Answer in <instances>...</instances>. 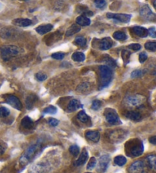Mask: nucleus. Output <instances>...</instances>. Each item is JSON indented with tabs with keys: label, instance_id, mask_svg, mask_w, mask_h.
<instances>
[{
	"label": "nucleus",
	"instance_id": "44",
	"mask_svg": "<svg viewBox=\"0 0 156 173\" xmlns=\"http://www.w3.org/2000/svg\"><path fill=\"white\" fill-rule=\"evenodd\" d=\"M148 35L152 38H156V29L155 28H150L148 30Z\"/></svg>",
	"mask_w": 156,
	"mask_h": 173
},
{
	"label": "nucleus",
	"instance_id": "29",
	"mask_svg": "<svg viewBox=\"0 0 156 173\" xmlns=\"http://www.w3.org/2000/svg\"><path fill=\"white\" fill-rule=\"evenodd\" d=\"M78 118L79 120L81 122H87L88 121L89 118L88 116H87V114L85 113V111H80L78 114Z\"/></svg>",
	"mask_w": 156,
	"mask_h": 173
},
{
	"label": "nucleus",
	"instance_id": "30",
	"mask_svg": "<svg viewBox=\"0 0 156 173\" xmlns=\"http://www.w3.org/2000/svg\"><path fill=\"white\" fill-rule=\"evenodd\" d=\"M145 48L148 51H156V42H147L145 44Z\"/></svg>",
	"mask_w": 156,
	"mask_h": 173
},
{
	"label": "nucleus",
	"instance_id": "47",
	"mask_svg": "<svg viewBox=\"0 0 156 173\" xmlns=\"http://www.w3.org/2000/svg\"><path fill=\"white\" fill-rule=\"evenodd\" d=\"M5 152V149L3 147H2V146H0V155H2V154H4Z\"/></svg>",
	"mask_w": 156,
	"mask_h": 173
},
{
	"label": "nucleus",
	"instance_id": "43",
	"mask_svg": "<svg viewBox=\"0 0 156 173\" xmlns=\"http://www.w3.org/2000/svg\"><path fill=\"white\" fill-rule=\"evenodd\" d=\"M48 123H49V125H50L51 126L56 127V126H57L58 125H59V122L57 120V119H56V118H49V121H48Z\"/></svg>",
	"mask_w": 156,
	"mask_h": 173
},
{
	"label": "nucleus",
	"instance_id": "49",
	"mask_svg": "<svg viewBox=\"0 0 156 173\" xmlns=\"http://www.w3.org/2000/svg\"><path fill=\"white\" fill-rule=\"evenodd\" d=\"M154 75H155V78H156V69H155V72H154Z\"/></svg>",
	"mask_w": 156,
	"mask_h": 173
},
{
	"label": "nucleus",
	"instance_id": "6",
	"mask_svg": "<svg viewBox=\"0 0 156 173\" xmlns=\"http://www.w3.org/2000/svg\"><path fill=\"white\" fill-rule=\"evenodd\" d=\"M146 100V98L142 95H131L126 98V102L129 106H140Z\"/></svg>",
	"mask_w": 156,
	"mask_h": 173
},
{
	"label": "nucleus",
	"instance_id": "27",
	"mask_svg": "<svg viewBox=\"0 0 156 173\" xmlns=\"http://www.w3.org/2000/svg\"><path fill=\"white\" fill-rule=\"evenodd\" d=\"M74 43L76 46H81V47H83L86 45V39H85L84 37H78L75 39L74 40Z\"/></svg>",
	"mask_w": 156,
	"mask_h": 173
},
{
	"label": "nucleus",
	"instance_id": "22",
	"mask_svg": "<svg viewBox=\"0 0 156 173\" xmlns=\"http://www.w3.org/2000/svg\"><path fill=\"white\" fill-rule=\"evenodd\" d=\"M22 125L24 128H27V129H30L34 125V122L32 121V119L28 116H25L23 119L22 120Z\"/></svg>",
	"mask_w": 156,
	"mask_h": 173
},
{
	"label": "nucleus",
	"instance_id": "1",
	"mask_svg": "<svg viewBox=\"0 0 156 173\" xmlns=\"http://www.w3.org/2000/svg\"><path fill=\"white\" fill-rule=\"evenodd\" d=\"M99 72L101 78V86L100 90L104 88L109 85L113 78V71L107 65H101L99 66Z\"/></svg>",
	"mask_w": 156,
	"mask_h": 173
},
{
	"label": "nucleus",
	"instance_id": "46",
	"mask_svg": "<svg viewBox=\"0 0 156 173\" xmlns=\"http://www.w3.org/2000/svg\"><path fill=\"white\" fill-rule=\"evenodd\" d=\"M149 142H150L152 144H154V145H156V136H152L149 138Z\"/></svg>",
	"mask_w": 156,
	"mask_h": 173
},
{
	"label": "nucleus",
	"instance_id": "24",
	"mask_svg": "<svg viewBox=\"0 0 156 173\" xmlns=\"http://www.w3.org/2000/svg\"><path fill=\"white\" fill-rule=\"evenodd\" d=\"M72 59L75 62H83L85 59V55L81 52H75L72 55Z\"/></svg>",
	"mask_w": 156,
	"mask_h": 173
},
{
	"label": "nucleus",
	"instance_id": "14",
	"mask_svg": "<svg viewBox=\"0 0 156 173\" xmlns=\"http://www.w3.org/2000/svg\"><path fill=\"white\" fill-rule=\"evenodd\" d=\"M12 23L16 26L18 27H28V26L31 25L32 21L30 19H27V18H17V19L13 20Z\"/></svg>",
	"mask_w": 156,
	"mask_h": 173
},
{
	"label": "nucleus",
	"instance_id": "20",
	"mask_svg": "<svg viewBox=\"0 0 156 173\" xmlns=\"http://www.w3.org/2000/svg\"><path fill=\"white\" fill-rule=\"evenodd\" d=\"M88 156V152L84 149L82 151V153L81 154L80 156H79V159L77 161L75 162V165H77V166H79V165H82L85 163V162L87 161Z\"/></svg>",
	"mask_w": 156,
	"mask_h": 173
},
{
	"label": "nucleus",
	"instance_id": "19",
	"mask_svg": "<svg viewBox=\"0 0 156 173\" xmlns=\"http://www.w3.org/2000/svg\"><path fill=\"white\" fill-rule=\"evenodd\" d=\"M126 117L128 118L129 119L132 121H139L141 120L142 118V116H141L140 113L138 112H135V111H129L126 113Z\"/></svg>",
	"mask_w": 156,
	"mask_h": 173
},
{
	"label": "nucleus",
	"instance_id": "31",
	"mask_svg": "<svg viewBox=\"0 0 156 173\" xmlns=\"http://www.w3.org/2000/svg\"><path fill=\"white\" fill-rule=\"evenodd\" d=\"M94 4L95 7L100 9H102L106 6V1L105 0H94Z\"/></svg>",
	"mask_w": 156,
	"mask_h": 173
},
{
	"label": "nucleus",
	"instance_id": "32",
	"mask_svg": "<svg viewBox=\"0 0 156 173\" xmlns=\"http://www.w3.org/2000/svg\"><path fill=\"white\" fill-rule=\"evenodd\" d=\"M56 112H57V109L54 106H49L44 109V113H47V114H56Z\"/></svg>",
	"mask_w": 156,
	"mask_h": 173
},
{
	"label": "nucleus",
	"instance_id": "7",
	"mask_svg": "<svg viewBox=\"0 0 156 173\" xmlns=\"http://www.w3.org/2000/svg\"><path fill=\"white\" fill-rule=\"evenodd\" d=\"M129 172L130 173H145L146 172L145 163L142 160H137L134 162L129 168Z\"/></svg>",
	"mask_w": 156,
	"mask_h": 173
},
{
	"label": "nucleus",
	"instance_id": "18",
	"mask_svg": "<svg viewBox=\"0 0 156 173\" xmlns=\"http://www.w3.org/2000/svg\"><path fill=\"white\" fill-rule=\"evenodd\" d=\"M76 24L79 26L86 27L91 24V20L89 19L87 16L81 15L76 18Z\"/></svg>",
	"mask_w": 156,
	"mask_h": 173
},
{
	"label": "nucleus",
	"instance_id": "17",
	"mask_svg": "<svg viewBox=\"0 0 156 173\" xmlns=\"http://www.w3.org/2000/svg\"><path fill=\"white\" fill-rule=\"evenodd\" d=\"M53 25L50 24H44V25H40L38 26V28H36V31L38 32L39 34H45L48 32H49L53 29Z\"/></svg>",
	"mask_w": 156,
	"mask_h": 173
},
{
	"label": "nucleus",
	"instance_id": "40",
	"mask_svg": "<svg viewBox=\"0 0 156 173\" xmlns=\"http://www.w3.org/2000/svg\"><path fill=\"white\" fill-rule=\"evenodd\" d=\"M95 165H96V159L95 157H91L87 165V169L89 170V169H94V167H95Z\"/></svg>",
	"mask_w": 156,
	"mask_h": 173
},
{
	"label": "nucleus",
	"instance_id": "21",
	"mask_svg": "<svg viewBox=\"0 0 156 173\" xmlns=\"http://www.w3.org/2000/svg\"><path fill=\"white\" fill-rule=\"evenodd\" d=\"M80 30H81V28L79 27V25H78V24H73V25H72L71 27H69L68 28V30L65 32V36L70 37V36L74 35V34H77L78 32L80 31Z\"/></svg>",
	"mask_w": 156,
	"mask_h": 173
},
{
	"label": "nucleus",
	"instance_id": "9",
	"mask_svg": "<svg viewBox=\"0 0 156 173\" xmlns=\"http://www.w3.org/2000/svg\"><path fill=\"white\" fill-rule=\"evenodd\" d=\"M6 102L11 106H12L13 108L18 109V110H21L22 108V105L21 101L19 100V99L18 97H16L15 96L13 95H9L6 98Z\"/></svg>",
	"mask_w": 156,
	"mask_h": 173
},
{
	"label": "nucleus",
	"instance_id": "4",
	"mask_svg": "<svg viewBox=\"0 0 156 173\" xmlns=\"http://www.w3.org/2000/svg\"><path fill=\"white\" fill-rule=\"evenodd\" d=\"M127 150L129 151V154L131 156H141L143 153L144 147H143V144L139 140H136V142H132L131 144H128L127 146Z\"/></svg>",
	"mask_w": 156,
	"mask_h": 173
},
{
	"label": "nucleus",
	"instance_id": "23",
	"mask_svg": "<svg viewBox=\"0 0 156 173\" xmlns=\"http://www.w3.org/2000/svg\"><path fill=\"white\" fill-rule=\"evenodd\" d=\"M147 163H148L149 167L156 171V155H149L147 156Z\"/></svg>",
	"mask_w": 156,
	"mask_h": 173
},
{
	"label": "nucleus",
	"instance_id": "36",
	"mask_svg": "<svg viewBox=\"0 0 156 173\" xmlns=\"http://www.w3.org/2000/svg\"><path fill=\"white\" fill-rule=\"evenodd\" d=\"M36 78H37V80L39 81H45L46 79L47 78V75H46V74H44V73L43 72H38L35 75Z\"/></svg>",
	"mask_w": 156,
	"mask_h": 173
},
{
	"label": "nucleus",
	"instance_id": "48",
	"mask_svg": "<svg viewBox=\"0 0 156 173\" xmlns=\"http://www.w3.org/2000/svg\"><path fill=\"white\" fill-rule=\"evenodd\" d=\"M153 6L156 10V0H154V2H153Z\"/></svg>",
	"mask_w": 156,
	"mask_h": 173
},
{
	"label": "nucleus",
	"instance_id": "25",
	"mask_svg": "<svg viewBox=\"0 0 156 173\" xmlns=\"http://www.w3.org/2000/svg\"><path fill=\"white\" fill-rule=\"evenodd\" d=\"M114 38L117 40H120V41H124L127 38V34H125L124 32L123 31H116L113 34Z\"/></svg>",
	"mask_w": 156,
	"mask_h": 173
},
{
	"label": "nucleus",
	"instance_id": "50",
	"mask_svg": "<svg viewBox=\"0 0 156 173\" xmlns=\"http://www.w3.org/2000/svg\"><path fill=\"white\" fill-rule=\"evenodd\" d=\"M86 173H91V172H86Z\"/></svg>",
	"mask_w": 156,
	"mask_h": 173
},
{
	"label": "nucleus",
	"instance_id": "8",
	"mask_svg": "<svg viewBox=\"0 0 156 173\" xmlns=\"http://www.w3.org/2000/svg\"><path fill=\"white\" fill-rule=\"evenodd\" d=\"M107 18L110 19H114L117 21L122 22V23H128L131 19V15L128 14H113V13H107Z\"/></svg>",
	"mask_w": 156,
	"mask_h": 173
},
{
	"label": "nucleus",
	"instance_id": "42",
	"mask_svg": "<svg viewBox=\"0 0 156 173\" xmlns=\"http://www.w3.org/2000/svg\"><path fill=\"white\" fill-rule=\"evenodd\" d=\"M147 59H148V55H147V54L146 53H141L140 54H139V62H140L141 63H144L146 61Z\"/></svg>",
	"mask_w": 156,
	"mask_h": 173
},
{
	"label": "nucleus",
	"instance_id": "39",
	"mask_svg": "<svg viewBox=\"0 0 156 173\" xmlns=\"http://www.w3.org/2000/svg\"><path fill=\"white\" fill-rule=\"evenodd\" d=\"M130 53L128 52L127 50H123L122 51V57L123 61L125 62H128V60L130 59Z\"/></svg>",
	"mask_w": 156,
	"mask_h": 173
},
{
	"label": "nucleus",
	"instance_id": "28",
	"mask_svg": "<svg viewBox=\"0 0 156 173\" xmlns=\"http://www.w3.org/2000/svg\"><path fill=\"white\" fill-rule=\"evenodd\" d=\"M35 99L36 96H34V95H31L27 98V100H26V106H27V108L28 109H31L33 107V105H34V102H35Z\"/></svg>",
	"mask_w": 156,
	"mask_h": 173
},
{
	"label": "nucleus",
	"instance_id": "26",
	"mask_svg": "<svg viewBox=\"0 0 156 173\" xmlns=\"http://www.w3.org/2000/svg\"><path fill=\"white\" fill-rule=\"evenodd\" d=\"M114 163L119 166H123L127 163V158L123 156H117L114 158Z\"/></svg>",
	"mask_w": 156,
	"mask_h": 173
},
{
	"label": "nucleus",
	"instance_id": "12",
	"mask_svg": "<svg viewBox=\"0 0 156 173\" xmlns=\"http://www.w3.org/2000/svg\"><path fill=\"white\" fill-rule=\"evenodd\" d=\"M132 31L136 35L140 37H146L148 35V29L145 28H142L140 26H136L132 28Z\"/></svg>",
	"mask_w": 156,
	"mask_h": 173
},
{
	"label": "nucleus",
	"instance_id": "33",
	"mask_svg": "<svg viewBox=\"0 0 156 173\" xmlns=\"http://www.w3.org/2000/svg\"><path fill=\"white\" fill-rule=\"evenodd\" d=\"M10 111L6 107H1L0 108V118H6L9 116Z\"/></svg>",
	"mask_w": 156,
	"mask_h": 173
},
{
	"label": "nucleus",
	"instance_id": "45",
	"mask_svg": "<svg viewBox=\"0 0 156 173\" xmlns=\"http://www.w3.org/2000/svg\"><path fill=\"white\" fill-rule=\"evenodd\" d=\"M88 88V83H82L81 84H80L78 86V90L79 91H84V90H86Z\"/></svg>",
	"mask_w": 156,
	"mask_h": 173
},
{
	"label": "nucleus",
	"instance_id": "35",
	"mask_svg": "<svg viewBox=\"0 0 156 173\" xmlns=\"http://www.w3.org/2000/svg\"><path fill=\"white\" fill-rule=\"evenodd\" d=\"M69 152L75 156L79 155V147L77 145H72L69 147Z\"/></svg>",
	"mask_w": 156,
	"mask_h": 173
},
{
	"label": "nucleus",
	"instance_id": "34",
	"mask_svg": "<svg viewBox=\"0 0 156 173\" xmlns=\"http://www.w3.org/2000/svg\"><path fill=\"white\" fill-rule=\"evenodd\" d=\"M144 71H142V70H135L131 73V78H136L142 77V75H144Z\"/></svg>",
	"mask_w": 156,
	"mask_h": 173
},
{
	"label": "nucleus",
	"instance_id": "10",
	"mask_svg": "<svg viewBox=\"0 0 156 173\" xmlns=\"http://www.w3.org/2000/svg\"><path fill=\"white\" fill-rule=\"evenodd\" d=\"M109 162H110V156L109 155H103L102 156H101L99 159L98 167V172H104L106 171L108 167Z\"/></svg>",
	"mask_w": 156,
	"mask_h": 173
},
{
	"label": "nucleus",
	"instance_id": "11",
	"mask_svg": "<svg viewBox=\"0 0 156 173\" xmlns=\"http://www.w3.org/2000/svg\"><path fill=\"white\" fill-rule=\"evenodd\" d=\"M105 118H106V121L108 122L109 124L111 125H117L119 123H120V118H119L118 116L115 112L114 111H111V112H107L105 114Z\"/></svg>",
	"mask_w": 156,
	"mask_h": 173
},
{
	"label": "nucleus",
	"instance_id": "37",
	"mask_svg": "<svg viewBox=\"0 0 156 173\" xmlns=\"http://www.w3.org/2000/svg\"><path fill=\"white\" fill-rule=\"evenodd\" d=\"M101 106V102L98 100H95L93 101L92 105H91V109H94V110H98L100 109Z\"/></svg>",
	"mask_w": 156,
	"mask_h": 173
},
{
	"label": "nucleus",
	"instance_id": "5",
	"mask_svg": "<svg viewBox=\"0 0 156 173\" xmlns=\"http://www.w3.org/2000/svg\"><path fill=\"white\" fill-rule=\"evenodd\" d=\"M139 14L142 18L148 21H156V15L152 12L149 6L147 5H143L141 6L140 9H139Z\"/></svg>",
	"mask_w": 156,
	"mask_h": 173
},
{
	"label": "nucleus",
	"instance_id": "13",
	"mask_svg": "<svg viewBox=\"0 0 156 173\" xmlns=\"http://www.w3.org/2000/svg\"><path fill=\"white\" fill-rule=\"evenodd\" d=\"M113 46L112 39L110 37H105L103 38L100 42V45L99 47L102 50H107V49H111Z\"/></svg>",
	"mask_w": 156,
	"mask_h": 173
},
{
	"label": "nucleus",
	"instance_id": "15",
	"mask_svg": "<svg viewBox=\"0 0 156 173\" xmlns=\"http://www.w3.org/2000/svg\"><path fill=\"white\" fill-rule=\"evenodd\" d=\"M86 138L93 142H98L100 139V133L98 131H88L85 133Z\"/></svg>",
	"mask_w": 156,
	"mask_h": 173
},
{
	"label": "nucleus",
	"instance_id": "41",
	"mask_svg": "<svg viewBox=\"0 0 156 173\" xmlns=\"http://www.w3.org/2000/svg\"><path fill=\"white\" fill-rule=\"evenodd\" d=\"M128 48L134 50V51H139L141 49V45L139 44V43H132V44H130V45L128 46Z\"/></svg>",
	"mask_w": 156,
	"mask_h": 173
},
{
	"label": "nucleus",
	"instance_id": "3",
	"mask_svg": "<svg viewBox=\"0 0 156 173\" xmlns=\"http://www.w3.org/2000/svg\"><path fill=\"white\" fill-rule=\"evenodd\" d=\"M39 145V143H37V144L30 146L28 148V149L24 152V154L20 158V163H21V165H25L26 164H28L29 163L30 160L34 157V156L35 155L36 152L38 151Z\"/></svg>",
	"mask_w": 156,
	"mask_h": 173
},
{
	"label": "nucleus",
	"instance_id": "2",
	"mask_svg": "<svg viewBox=\"0 0 156 173\" xmlns=\"http://www.w3.org/2000/svg\"><path fill=\"white\" fill-rule=\"evenodd\" d=\"M18 53H19L18 48L13 45L4 46L0 49L1 57L4 61H8L12 58L18 55Z\"/></svg>",
	"mask_w": 156,
	"mask_h": 173
},
{
	"label": "nucleus",
	"instance_id": "16",
	"mask_svg": "<svg viewBox=\"0 0 156 173\" xmlns=\"http://www.w3.org/2000/svg\"><path fill=\"white\" fill-rule=\"evenodd\" d=\"M81 102H79L78 100H72L70 102H69L67 106V109L69 112H74V111H76L78 109H79L80 107H81Z\"/></svg>",
	"mask_w": 156,
	"mask_h": 173
},
{
	"label": "nucleus",
	"instance_id": "38",
	"mask_svg": "<svg viewBox=\"0 0 156 173\" xmlns=\"http://www.w3.org/2000/svg\"><path fill=\"white\" fill-rule=\"evenodd\" d=\"M51 56L53 59H57V60H62L65 57V54L63 53H53Z\"/></svg>",
	"mask_w": 156,
	"mask_h": 173
}]
</instances>
